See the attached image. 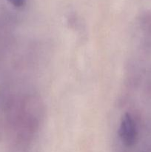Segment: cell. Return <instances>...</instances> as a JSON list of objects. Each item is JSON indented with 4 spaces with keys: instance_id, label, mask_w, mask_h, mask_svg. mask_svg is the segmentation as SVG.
Returning <instances> with one entry per match:
<instances>
[{
    "instance_id": "6da1fadb",
    "label": "cell",
    "mask_w": 151,
    "mask_h": 152,
    "mask_svg": "<svg viewBox=\"0 0 151 152\" xmlns=\"http://www.w3.org/2000/svg\"><path fill=\"white\" fill-rule=\"evenodd\" d=\"M118 134L121 142L125 146H133L137 140L138 133L136 123L128 113L124 114L121 118Z\"/></svg>"
},
{
    "instance_id": "7a4b0ae2",
    "label": "cell",
    "mask_w": 151,
    "mask_h": 152,
    "mask_svg": "<svg viewBox=\"0 0 151 152\" xmlns=\"http://www.w3.org/2000/svg\"><path fill=\"white\" fill-rule=\"evenodd\" d=\"M6 1H8L10 4L14 6L15 7L20 8V7H24L25 5L27 0H6Z\"/></svg>"
}]
</instances>
